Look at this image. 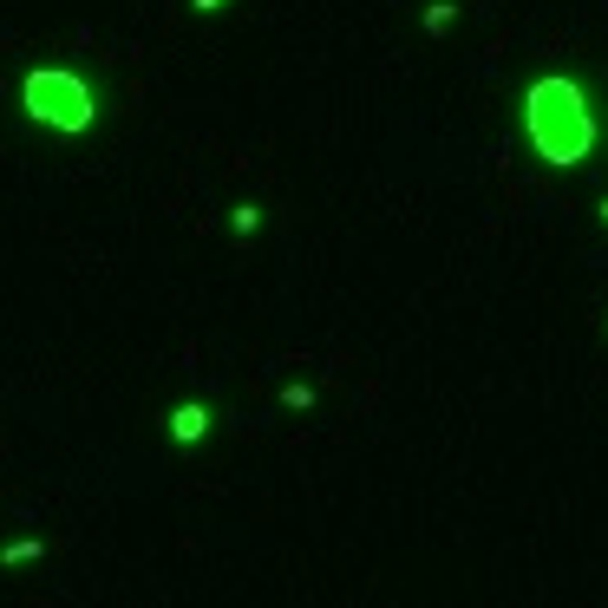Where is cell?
Instances as JSON below:
<instances>
[{
    "instance_id": "7",
    "label": "cell",
    "mask_w": 608,
    "mask_h": 608,
    "mask_svg": "<svg viewBox=\"0 0 608 608\" xmlns=\"http://www.w3.org/2000/svg\"><path fill=\"white\" fill-rule=\"evenodd\" d=\"M281 405H295V412H308V405H315V387H288V393H281Z\"/></svg>"
},
{
    "instance_id": "8",
    "label": "cell",
    "mask_w": 608,
    "mask_h": 608,
    "mask_svg": "<svg viewBox=\"0 0 608 608\" xmlns=\"http://www.w3.org/2000/svg\"><path fill=\"white\" fill-rule=\"evenodd\" d=\"M197 7H203V13H216V7H229V0H197Z\"/></svg>"
},
{
    "instance_id": "3",
    "label": "cell",
    "mask_w": 608,
    "mask_h": 608,
    "mask_svg": "<svg viewBox=\"0 0 608 608\" xmlns=\"http://www.w3.org/2000/svg\"><path fill=\"white\" fill-rule=\"evenodd\" d=\"M203 432H209V405L203 400H190V405L171 412V439H177V445H197Z\"/></svg>"
},
{
    "instance_id": "5",
    "label": "cell",
    "mask_w": 608,
    "mask_h": 608,
    "mask_svg": "<svg viewBox=\"0 0 608 608\" xmlns=\"http://www.w3.org/2000/svg\"><path fill=\"white\" fill-rule=\"evenodd\" d=\"M452 20H458V7H452V0H439V7H425V33H445Z\"/></svg>"
},
{
    "instance_id": "1",
    "label": "cell",
    "mask_w": 608,
    "mask_h": 608,
    "mask_svg": "<svg viewBox=\"0 0 608 608\" xmlns=\"http://www.w3.org/2000/svg\"><path fill=\"white\" fill-rule=\"evenodd\" d=\"M524 132H530V144H537L543 164H556V171L583 164L589 144H596V112H589L583 85L563 79V72L537 79V85L524 92Z\"/></svg>"
},
{
    "instance_id": "6",
    "label": "cell",
    "mask_w": 608,
    "mask_h": 608,
    "mask_svg": "<svg viewBox=\"0 0 608 608\" xmlns=\"http://www.w3.org/2000/svg\"><path fill=\"white\" fill-rule=\"evenodd\" d=\"M256 223H262V209H256V203H236V236H249Z\"/></svg>"
},
{
    "instance_id": "2",
    "label": "cell",
    "mask_w": 608,
    "mask_h": 608,
    "mask_svg": "<svg viewBox=\"0 0 608 608\" xmlns=\"http://www.w3.org/2000/svg\"><path fill=\"white\" fill-rule=\"evenodd\" d=\"M20 105H27V118H40V125H53V132H85L92 125V85L66 66H40L27 72V85H20Z\"/></svg>"
},
{
    "instance_id": "9",
    "label": "cell",
    "mask_w": 608,
    "mask_h": 608,
    "mask_svg": "<svg viewBox=\"0 0 608 608\" xmlns=\"http://www.w3.org/2000/svg\"><path fill=\"white\" fill-rule=\"evenodd\" d=\"M602 223H608V203H602Z\"/></svg>"
},
{
    "instance_id": "4",
    "label": "cell",
    "mask_w": 608,
    "mask_h": 608,
    "mask_svg": "<svg viewBox=\"0 0 608 608\" xmlns=\"http://www.w3.org/2000/svg\"><path fill=\"white\" fill-rule=\"evenodd\" d=\"M40 556H47V543H40V537H20V543H7V549H0V563H40Z\"/></svg>"
}]
</instances>
